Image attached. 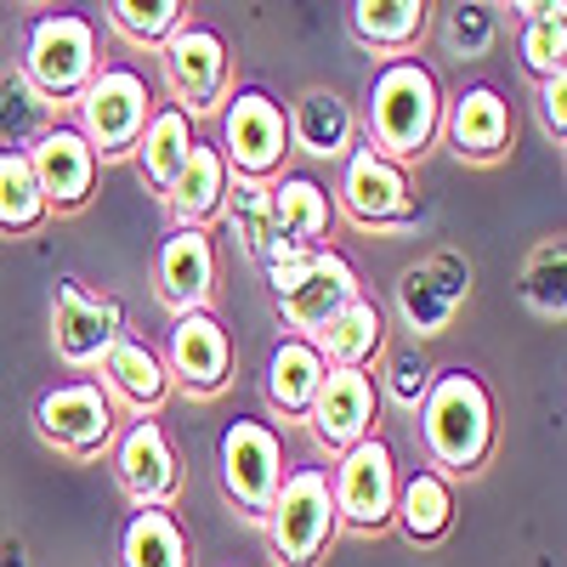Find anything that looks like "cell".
I'll use <instances>...</instances> for the list:
<instances>
[{
  "mask_svg": "<svg viewBox=\"0 0 567 567\" xmlns=\"http://www.w3.org/2000/svg\"><path fill=\"white\" fill-rule=\"evenodd\" d=\"M432 363H425L414 347H403V352H392L386 358V392L403 403V409H420V398H425V386H432Z\"/></svg>",
  "mask_w": 567,
  "mask_h": 567,
  "instance_id": "cell-36",
  "label": "cell"
},
{
  "mask_svg": "<svg viewBox=\"0 0 567 567\" xmlns=\"http://www.w3.org/2000/svg\"><path fill=\"white\" fill-rule=\"evenodd\" d=\"M97 165L103 159L91 154V142L74 125H52L29 148V171L40 182L45 210H80L91 199V187H97Z\"/></svg>",
  "mask_w": 567,
  "mask_h": 567,
  "instance_id": "cell-19",
  "label": "cell"
},
{
  "mask_svg": "<svg viewBox=\"0 0 567 567\" xmlns=\"http://www.w3.org/2000/svg\"><path fill=\"white\" fill-rule=\"evenodd\" d=\"M227 187H233L227 159L210 148V142H194V154H187L182 176L171 182V194H165V205H171L176 227H205L210 216H221Z\"/></svg>",
  "mask_w": 567,
  "mask_h": 567,
  "instance_id": "cell-24",
  "label": "cell"
},
{
  "mask_svg": "<svg viewBox=\"0 0 567 567\" xmlns=\"http://www.w3.org/2000/svg\"><path fill=\"white\" fill-rule=\"evenodd\" d=\"M221 488H227V499L239 505L250 523H261V516L272 511V494H278V483H284V443H278V432L267 420H250V414H239L221 432Z\"/></svg>",
  "mask_w": 567,
  "mask_h": 567,
  "instance_id": "cell-8",
  "label": "cell"
},
{
  "mask_svg": "<svg viewBox=\"0 0 567 567\" xmlns=\"http://www.w3.org/2000/svg\"><path fill=\"white\" fill-rule=\"evenodd\" d=\"M58 125V103H45L23 74H0V148L29 154Z\"/></svg>",
  "mask_w": 567,
  "mask_h": 567,
  "instance_id": "cell-31",
  "label": "cell"
},
{
  "mask_svg": "<svg viewBox=\"0 0 567 567\" xmlns=\"http://www.w3.org/2000/svg\"><path fill=\"white\" fill-rule=\"evenodd\" d=\"M97 374H103V398H109V403H125L136 420H148V414L171 398V374H165L159 352L142 347L136 336H120V341L103 352Z\"/></svg>",
  "mask_w": 567,
  "mask_h": 567,
  "instance_id": "cell-22",
  "label": "cell"
},
{
  "mask_svg": "<svg viewBox=\"0 0 567 567\" xmlns=\"http://www.w3.org/2000/svg\"><path fill=\"white\" fill-rule=\"evenodd\" d=\"M154 296L171 318L210 312L216 296V245L205 227H171L154 256Z\"/></svg>",
  "mask_w": 567,
  "mask_h": 567,
  "instance_id": "cell-16",
  "label": "cell"
},
{
  "mask_svg": "<svg viewBox=\"0 0 567 567\" xmlns=\"http://www.w3.org/2000/svg\"><path fill=\"white\" fill-rule=\"evenodd\" d=\"M114 477H120V488L136 499V511L142 505H171L176 499V488H182V460H176V449H171V437H165V425L159 420H131L125 425V437L114 443Z\"/></svg>",
  "mask_w": 567,
  "mask_h": 567,
  "instance_id": "cell-18",
  "label": "cell"
},
{
  "mask_svg": "<svg viewBox=\"0 0 567 567\" xmlns=\"http://www.w3.org/2000/svg\"><path fill=\"white\" fill-rule=\"evenodd\" d=\"M194 120H187L176 103L171 109H154V120H148V131H142V142H136V165H142V176H148L159 194H171V182L182 176V165H187V154H194Z\"/></svg>",
  "mask_w": 567,
  "mask_h": 567,
  "instance_id": "cell-30",
  "label": "cell"
},
{
  "mask_svg": "<svg viewBox=\"0 0 567 567\" xmlns=\"http://www.w3.org/2000/svg\"><path fill=\"white\" fill-rule=\"evenodd\" d=\"M523 296L539 318H561L567 312V250L561 239H539L528 267H523Z\"/></svg>",
  "mask_w": 567,
  "mask_h": 567,
  "instance_id": "cell-35",
  "label": "cell"
},
{
  "mask_svg": "<svg viewBox=\"0 0 567 567\" xmlns=\"http://www.w3.org/2000/svg\"><path fill=\"white\" fill-rule=\"evenodd\" d=\"M392 523L414 539V545H432L454 528V488L443 471H414V477H398V511Z\"/></svg>",
  "mask_w": 567,
  "mask_h": 567,
  "instance_id": "cell-28",
  "label": "cell"
},
{
  "mask_svg": "<svg viewBox=\"0 0 567 567\" xmlns=\"http://www.w3.org/2000/svg\"><path fill=\"white\" fill-rule=\"evenodd\" d=\"M45 216V199H40V182L29 171V154H12L0 148V233H34Z\"/></svg>",
  "mask_w": 567,
  "mask_h": 567,
  "instance_id": "cell-33",
  "label": "cell"
},
{
  "mask_svg": "<svg viewBox=\"0 0 567 567\" xmlns=\"http://www.w3.org/2000/svg\"><path fill=\"white\" fill-rule=\"evenodd\" d=\"M374 414H381V392H374L369 369H329L318 398H312V409H307L312 437L336 460L347 449H358L363 437H374Z\"/></svg>",
  "mask_w": 567,
  "mask_h": 567,
  "instance_id": "cell-15",
  "label": "cell"
},
{
  "mask_svg": "<svg viewBox=\"0 0 567 567\" xmlns=\"http://www.w3.org/2000/svg\"><path fill=\"white\" fill-rule=\"evenodd\" d=\"M323 374H329V363L318 358L312 341L284 336V341L267 352V403H272L278 414H290V420H307V409H312V398H318V386H323Z\"/></svg>",
  "mask_w": 567,
  "mask_h": 567,
  "instance_id": "cell-25",
  "label": "cell"
},
{
  "mask_svg": "<svg viewBox=\"0 0 567 567\" xmlns=\"http://www.w3.org/2000/svg\"><path fill=\"white\" fill-rule=\"evenodd\" d=\"M523 12V69L534 80H556L567 74V7L556 0H534V7H516Z\"/></svg>",
  "mask_w": 567,
  "mask_h": 567,
  "instance_id": "cell-32",
  "label": "cell"
},
{
  "mask_svg": "<svg viewBox=\"0 0 567 567\" xmlns=\"http://www.w3.org/2000/svg\"><path fill=\"white\" fill-rule=\"evenodd\" d=\"M267 290H272L278 318L290 329H301V341H318L323 323L358 301V272L341 250H318V256H301V261L267 267Z\"/></svg>",
  "mask_w": 567,
  "mask_h": 567,
  "instance_id": "cell-5",
  "label": "cell"
},
{
  "mask_svg": "<svg viewBox=\"0 0 567 567\" xmlns=\"http://www.w3.org/2000/svg\"><path fill=\"white\" fill-rule=\"evenodd\" d=\"M347 23L369 52H409L432 23V7L425 0H358V7H347Z\"/></svg>",
  "mask_w": 567,
  "mask_h": 567,
  "instance_id": "cell-29",
  "label": "cell"
},
{
  "mask_svg": "<svg viewBox=\"0 0 567 567\" xmlns=\"http://www.w3.org/2000/svg\"><path fill=\"white\" fill-rule=\"evenodd\" d=\"M18 74L45 103H80V91L97 74V23L80 12H40L29 23Z\"/></svg>",
  "mask_w": 567,
  "mask_h": 567,
  "instance_id": "cell-3",
  "label": "cell"
},
{
  "mask_svg": "<svg viewBox=\"0 0 567 567\" xmlns=\"http://www.w3.org/2000/svg\"><path fill=\"white\" fill-rule=\"evenodd\" d=\"M267 539L284 567H318L329 539H336V499H329V471L323 465H296L284 471V483L272 494V511L261 516Z\"/></svg>",
  "mask_w": 567,
  "mask_h": 567,
  "instance_id": "cell-4",
  "label": "cell"
},
{
  "mask_svg": "<svg viewBox=\"0 0 567 567\" xmlns=\"http://www.w3.org/2000/svg\"><path fill=\"white\" fill-rule=\"evenodd\" d=\"M227 171L239 182H272L284 171V154H290V125H284V109L267 97V91L245 85L221 103V148Z\"/></svg>",
  "mask_w": 567,
  "mask_h": 567,
  "instance_id": "cell-7",
  "label": "cell"
},
{
  "mask_svg": "<svg viewBox=\"0 0 567 567\" xmlns=\"http://www.w3.org/2000/svg\"><path fill=\"white\" fill-rule=\"evenodd\" d=\"M329 227H336V205L312 176H272L267 182V261L284 267L329 250Z\"/></svg>",
  "mask_w": 567,
  "mask_h": 567,
  "instance_id": "cell-9",
  "label": "cell"
},
{
  "mask_svg": "<svg viewBox=\"0 0 567 567\" xmlns=\"http://www.w3.org/2000/svg\"><path fill=\"white\" fill-rule=\"evenodd\" d=\"M125 336V307L114 296H97L91 284L63 278L52 296V347L69 369H97L103 352Z\"/></svg>",
  "mask_w": 567,
  "mask_h": 567,
  "instance_id": "cell-12",
  "label": "cell"
},
{
  "mask_svg": "<svg viewBox=\"0 0 567 567\" xmlns=\"http://www.w3.org/2000/svg\"><path fill=\"white\" fill-rule=\"evenodd\" d=\"M109 23H114V34H125L131 45H165V40L187 23V7H182V0H114Z\"/></svg>",
  "mask_w": 567,
  "mask_h": 567,
  "instance_id": "cell-34",
  "label": "cell"
},
{
  "mask_svg": "<svg viewBox=\"0 0 567 567\" xmlns=\"http://www.w3.org/2000/svg\"><path fill=\"white\" fill-rule=\"evenodd\" d=\"M34 432L52 443L58 454L97 460L114 443V403L103 398L97 381H63L52 392H40L34 403Z\"/></svg>",
  "mask_w": 567,
  "mask_h": 567,
  "instance_id": "cell-13",
  "label": "cell"
},
{
  "mask_svg": "<svg viewBox=\"0 0 567 567\" xmlns=\"http://www.w3.org/2000/svg\"><path fill=\"white\" fill-rule=\"evenodd\" d=\"M341 210L358 227H409L414 221V194H409V176L403 165L381 159L374 148H352L347 171H341Z\"/></svg>",
  "mask_w": 567,
  "mask_h": 567,
  "instance_id": "cell-17",
  "label": "cell"
},
{
  "mask_svg": "<svg viewBox=\"0 0 567 567\" xmlns=\"http://www.w3.org/2000/svg\"><path fill=\"white\" fill-rule=\"evenodd\" d=\"M165 80L176 91V109L194 120L210 114L233 97V58H227V40L205 23H182L165 45Z\"/></svg>",
  "mask_w": 567,
  "mask_h": 567,
  "instance_id": "cell-11",
  "label": "cell"
},
{
  "mask_svg": "<svg viewBox=\"0 0 567 567\" xmlns=\"http://www.w3.org/2000/svg\"><path fill=\"white\" fill-rule=\"evenodd\" d=\"M312 347H318V358L329 369H369L374 352L386 347V318H381V307H374V301L358 296L352 307H341L336 318L323 323V336Z\"/></svg>",
  "mask_w": 567,
  "mask_h": 567,
  "instance_id": "cell-26",
  "label": "cell"
},
{
  "mask_svg": "<svg viewBox=\"0 0 567 567\" xmlns=\"http://www.w3.org/2000/svg\"><path fill=\"white\" fill-rule=\"evenodd\" d=\"M494 40V12L488 7H454L449 12V45L460 58H483Z\"/></svg>",
  "mask_w": 567,
  "mask_h": 567,
  "instance_id": "cell-37",
  "label": "cell"
},
{
  "mask_svg": "<svg viewBox=\"0 0 567 567\" xmlns=\"http://www.w3.org/2000/svg\"><path fill=\"white\" fill-rule=\"evenodd\" d=\"M154 120V91L136 69L114 63V69H97L91 85L80 91V136L91 142L97 159H120V154H136L142 131Z\"/></svg>",
  "mask_w": 567,
  "mask_h": 567,
  "instance_id": "cell-6",
  "label": "cell"
},
{
  "mask_svg": "<svg viewBox=\"0 0 567 567\" xmlns=\"http://www.w3.org/2000/svg\"><path fill=\"white\" fill-rule=\"evenodd\" d=\"M120 567H194L187 528L159 505L131 511V523L120 534Z\"/></svg>",
  "mask_w": 567,
  "mask_h": 567,
  "instance_id": "cell-27",
  "label": "cell"
},
{
  "mask_svg": "<svg viewBox=\"0 0 567 567\" xmlns=\"http://www.w3.org/2000/svg\"><path fill=\"white\" fill-rule=\"evenodd\" d=\"M443 131H449V148L465 165H494L511 148L516 120L494 85H465L454 103H443Z\"/></svg>",
  "mask_w": 567,
  "mask_h": 567,
  "instance_id": "cell-21",
  "label": "cell"
},
{
  "mask_svg": "<svg viewBox=\"0 0 567 567\" xmlns=\"http://www.w3.org/2000/svg\"><path fill=\"white\" fill-rule=\"evenodd\" d=\"M329 499H336V523L358 534H381L398 511V460L381 437H363L358 449L341 454L336 477H329Z\"/></svg>",
  "mask_w": 567,
  "mask_h": 567,
  "instance_id": "cell-10",
  "label": "cell"
},
{
  "mask_svg": "<svg viewBox=\"0 0 567 567\" xmlns=\"http://www.w3.org/2000/svg\"><path fill=\"white\" fill-rule=\"evenodd\" d=\"M363 125H369V148L392 159V165H409L432 148V136L443 131V91H437V74L414 63V58H392L374 69L369 80V109H363Z\"/></svg>",
  "mask_w": 567,
  "mask_h": 567,
  "instance_id": "cell-2",
  "label": "cell"
},
{
  "mask_svg": "<svg viewBox=\"0 0 567 567\" xmlns=\"http://www.w3.org/2000/svg\"><path fill=\"white\" fill-rule=\"evenodd\" d=\"M165 374L187 398H216L233 381V336L216 312H182L165 336Z\"/></svg>",
  "mask_w": 567,
  "mask_h": 567,
  "instance_id": "cell-14",
  "label": "cell"
},
{
  "mask_svg": "<svg viewBox=\"0 0 567 567\" xmlns=\"http://www.w3.org/2000/svg\"><path fill=\"white\" fill-rule=\"evenodd\" d=\"M284 125H290V148L312 154V159H347L352 142H358V114L352 103L341 97V91H301L296 109L284 114Z\"/></svg>",
  "mask_w": 567,
  "mask_h": 567,
  "instance_id": "cell-23",
  "label": "cell"
},
{
  "mask_svg": "<svg viewBox=\"0 0 567 567\" xmlns=\"http://www.w3.org/2000/svg\"><path fill=\"white\" fill-rule=\"evenodd\" d=\"M0 567H23V550H7V556H0Z\"/></svg>",
  "mask_w": 567,
  "mask_h": 567,
  "instance_id": "cell-39",
  "label": "cell"
},
{
  "mask_svg": "<svg viewBox=\"0 0 567 567\" xmlns=\"http://www.w3.org/2000/svg\"><path fill=\"white\" fill-rule=\"evenodd\" d=\"M465 290H471L465 256L437 250V256H425L420 267L403 272V284H398V312H403L409 329H420V336H437V329H449V318H454V307L465 301Z\"/></svg>",
  "mask_w": 567,
  "mask_h": 567,
  "instance_id": "cell-20",
  "label": "cell"
},
{
  "mask_svg": "<svg viewBox=\"0 0 567 567\" xmlns=\"http://www.w3.org/2000/svg\"><path fill=\"white\" fill-rule=\"evenodd\" d=\"M539 120H545V131H550L556 142L567 136V74L539 80Z\"/></svg>",
  "mask_w": 567,
  "mask_h": 567,
  "instance_id": "cell-38",
  "label": "cell"
},
{
  "mask_svg": "<svg viewBox=\"0 0 567 567\" xmlns=\"http://www.w3.org/2000/svg\"><path fill=\"white\" fill-rule=\"evenodd\" d=\"M494 437H499V420L488 386L471 369H437L420 398V443L432 454V465L471 477L494 454Z\"/></svg>",
  "mask_w": 567,
  "mask_h": 567,
  "instance_id": "cell-1",
  "label": "cell"
}]
</instances>
